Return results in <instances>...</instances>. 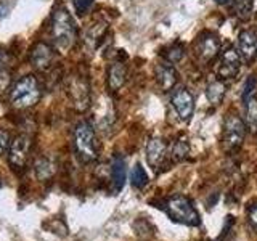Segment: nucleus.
Wrapping results in <instances>:
<instances>
[{"label": "nucleus", "instance_id": "nucleus-1", "mask_svg": "<svg viewBox=\"0 0 257 241\" xmlns=\"http://www.w3.org/2000/svg\"><path fill=\"white\" fill-rule=\"evenodd\" d=\"M52 34L60 53H68L77 40V26L68 8L56 7L52 16Z\"/></svg>", "mask_w": 257, "mask_h": 241}, {"label": "nucleus", "instance_id": "nucleus-2", "mask_svg": "<svg viewBox=\"0 0 257 241\" xmlns=\"http://www.w3.org/2000/svg\"><path fill=\"white\" fill-rule=\"evenodd\" d=\"M40 96H42L40 82H39V79L32 74H26L20 77L10 87V101L13 106L18 109L34 106L36 103H39Z\"/></svg>", "mask_w": 257, "mask_h": 241}, {"label": "nucleus", "instance_id": "nucleus-3", "mask_svg": "<svg viewBox=\"0 0 257 241\" xmlns=\"http://www.w3.org/2000/svg\"><path fill=\"white\" fill-rule=\"evenodd\" d=\"M161 207H163L167 212V215L177 223L196 227V225H199V222H201L196 207L193 206L191 199H188L187 196H182V195L171 196L164 203V206H161Z\"/></svg>", "mask_w": 257, "mask_h": 241}, {"label": "nucleus", "instance_id": "nucleus-4", "mask_svg": "<svg viewBox=\"0 0 257 241\" xmlns=\"http://www.w3.org/2000/svg\"><path fill=\"white\" fill-rule=\"evenodd\" d=\"M74 145L80 161L84 163H93L98 158V143H96V135L90 123L77 124L74 131Z\"/></svg>", "mask_w": 257, "mask_h": 241}, {"label": "nucleus", "instance_id": "nucleus-5", "mask_svg": "<svg viewBox=\"0 0 257 241\" xmlns=\"http://www.w3.org/2000/svg\"><path fill=\"white\" fill-rule=\"evenodd\" d=\"M244 120L236 114H230L223 124V145L227 150H236L244 142L246 137Z\"/></svg>", "mask_w": 257, "mask_h": 241}, {"label": "nucleus", "instance_id": "nucleus-6", "mask_svg": "<svg viewBox=\"0 0 257 241\" xmlns=\"http://www.w3.org/2000/svg\"><path fill=\"white\" fill-rule=\"evenodd\" d=\"M68 95L72 101V106L77 111H85L90 106V85L82 76H72L68 82Z\"/></svg>", "mask_w": 257, "mask_h": 241}, {"label": "nucleus", "instance_id": "nucleus-7", "mask_svg": "<svg viewBox=\"0 0 257 241\" xmlns=\"http://www.w3.org/2000/svg\"><path fill=\"white\" fill-rule=\"evenodd\" d=\"M31 150V139L28 135H18L8 147V163L13 169H23Z\"/></svg>", "mask_w": 257, "mask_h": 241}, {"label": "nucleus", "instance_id": "nucleus-8", "mask_svg": "<svg viewBox=\"0 0 257 241\" xmlns=\"http://www.w3.org/2000/svg\"><path fill=\"white\" fill-rule=\"evenodd\" d=\"M171 103L177 112V116L182 120H185V123H188L193 116V112H195V98H193L191 92H188L185 87L175 88L172 93Z\"/></svg>", "mask_w": 257, "mask_h": 241}, {"label": "nucleus", "instance_id": "nucleus-9", "mask_svg": "<svg viewBox=\"0 0 257 241\" xmlns=\"http://www.w3.org/2000/svg\"><path fill=\"white\" fill-rule=\"evenodd\" d=\"M55 60V50L45 44V42H37L31 50V64L39 71H47L53 64Z\"/></svg>", "mask_w": 257, "mask_h": 241}, {"label": "nucleus", "instance_id": "nucleus-10", "mask_svg": "<svg viewBox=\"0 0 257 241\" xmlns=\"http://www.w3.org/2000/svg\"><path fill=\"white\" fill-rule=\"evenodd\" d=\"M196 52L201 61H211L214 60L220 52V40L212 32H204L203 36H199Z\"/></svg>", "mask_w": 257, "mask_h": 241}, {"label": "nucleus", "instance_id": "nucleus-11", "mask_svg": "<svg viewBox=\"0 0 257 241\" xmlns=\"http://www.w3.org/2000/svg\"><path fill=\"white\" fill-rule=\"evenodd\" d=\"M238 52L246 63L254 61L257 56V34L255 31L246 29L238 36Z\"/></svg>", "mask_w": 257, "mask_h": 241}, {"label": "nucleus", "instance_id": "nucleus-12", "mask_svg": "<svg viewBox=\"0 0 257 241\" xmlns=\"http://www.w3.org/2000/svg\"><path fill=\"white\" fill-rule=\"evenodd\" d=\"M241 66V58L239 53L233 47H228L227 50L222 53L220 58V66H219V76L222 79H231L238 74Z\"/></svg>", "mask_w": 257, "mask_h": 241}, {"label": "nucleus", "instance_id": "nucleus-13", "mask_svg": "<svg viewBox=\"0 0 257 241\" xmlns=\"http://www.w3.org/2000/svg\"><path fill=\"white\" fill-rule=\"evenodd\" d=\"M156 80L159 87L163 88V90H172L177 84V79H179V74H177L175 68L172 64H167V63H163V64H158L156 69Z\"/></svg>", "mask_w": 257, "mask_h": 241}, {"label": "nucleus", "instance_id": "nucleus-14", "mask_svg": "<svg viewBox=\"0 0 257 241\" xmlns=\"http://www.w3.org/2000/svg\"><path fill=\"white\" fill-rule=\"evenodd\" d=\"M166 143L161 140V139H153L148 142L147 145V159H148V164L153 169H158L161 164L164 163L166 159Z\"/></svg>", "mask_w": 257, "mask_h": 241}, {"label": "nucleus", "instance_id": "nucleus-15", "mask_svg": "<svg viewBox=\"0 0 257 241\" xmlns=\"http://www.w3.org/2000/svg\"><path fill=\"white\" fill-rule=\"evenodd\" d=\"M127 80V68L124 63L116 61L108 68V87L111 92H117Z\"/></svg>", "mask_w": 257, "mask_h": 241}, {"label": "nucleus", "instance_id": "nucleus-16", "mask_svg": "<svg viewBox=\"0 0 257 241\" xmlns=\"http://www.w3.org/2000/svg\"><path fill=\"white\" fill-rule=\"evenodd\" d=\"M111 179H112V185H114V190L119 191L124 187L125 183V163L124 159L116 158L114 163H112L111 167Z\"/></svg>", "mask_w": 257, "mask_h": 241}, {"label": "nucleus", "instance_id": "nucleus-17", "mask_svg": "<svg viewBox=\"0 0 257 241\" xmlns=\"http://www.w3.org/2000/svg\"><path fill=\"white\" fill-rule=\"evenodd\" d=\"M225 92H227V87H225L222 80H212L206 88V96L211 104H220L225 96Z\"/></svg>", "mask_w": 257, "mask_h": 241}, {"label": "nucleus", "instance_id": "nucleus-18", "mask_svg": "<svg viewBox=\"0 0 257 241\" xmlns=\"http://www.w3.org/2000/svg\"><path fill=\"white\" fill-rule=\"evenodd\" d=\"M34 171H36V175H37V179H39V180H48V179H50V177L55 174L56 167H55V164H53V161H52V159H48V158H40V159L36 161Z\"/></svg>", "mask_w": 257, "mask_h": 241}, {"label": "nucleus", "instance_id": "nucleus-19", "mask_svg": "<svg viewBox=\"0 0 257 241\" xmlns=\"http://www.w3.org/2000/svg\"><path fill=\"white\" fill-rule=\"evenodd\" d=\"M246 127L252 134H257V96H251L246 101V117H244Z\"/></svg>", "mask_w": 257, "mask_h": 241}, {"label": "nucleus", "instance_id": "nucleus-20", "mask_svg": "<svg viewBox=\"0 0 257 241\" xmlns=\"http://www.w3.org/2000/svg\"><path fill=\"white\" fill-rule=\"evenodd\" d=\"M254 0H233V12L239 20H247L252 12Z\"/></svg>", "mask_w": 257, "mask_h": 241}, {"label": "nucleus", "instance_id": "nucleus-21", "mask_svg": "<svg viewBox=\"0 0 257 241\" xmlns=\"http://www.w3.org/2000/svg\"><path fill=\"white\" fill-rule=\"evenodd\" d=\"M190 153V145L185 140H175L171 147V156L174 161H183Z\"/></svg>", "mask_w": 257, "mask_h": 241}, {"label": "nucleus", "instance_id": "nucleus-22", "mask_svg": "<svg viewBox=\"0 0 257 241\" xmlns=\"http://www.w3.org/2000/svg\"><path fill=\"white\" fill-rule=\"evenodd\" d=\"M131 182L135 188H143L145 185L148 183V175L145 172V169L142 167V164H135L132 172H131Z\"/></svg>", "mask_w": 257, "mask_h": 241}, {"label": "nucleus", "instance_id": "nucleus-23", "mask_svg": "<svg viewBox=\"0 0 257 241\" xmlns=\"http://www.w3.org/2000/svg\"><path fill=\"white\" fill-rule=\"evenodd\" d=\"M183 55H185V48H183L182 44H174V45L167 47L166 50H164V58L169 63H172V64L179 63L183 58Z\"/></svg>", "mask_w": 257, "mask_h": 241}, {"label": "nucleus", "instance_id": "nucleus-24", "mask_svg": "<svg viewBox=\"0 0 257 241\" xmlns=\"http://www.w3.org/2000/svg\"><path fill=\"white\" fill-rule=\"evenodd\" d=\"M104 31H106V24L104 23H100V24H95V26H92L90 29H88L87 36H85V40L87 44H92L93 47L100 42V39L103 37Z\"/></svg>", "mask_w": 257, "mask_h": 241}, {"label": "nucleus", "instance_id": "nucleus-25", "mask_svg": "<svg viewBox=\"0 0 257 241\" xmlns=\"http://www.w3.org/2000/svg\"><path fill=\"white\" fill-rule=\"evenodd\" d=\"M255 88H257V80L254 76H249L246 84H244V88H243V93H241V96H243V100L247 101L251 96L255 95Z\"/></svg>", "mask_w": 257, "mask_h": 241}, {"label": "nucleus", "instance_id": "nucleus-26", "mask_svg": "<svg viewBox=\"0 0 257 241\" xmlns=\"http://www.w3.org/2000/svg\"><path fill=\"white\" fill-rule=\"evenodd\" d=\"M72 2H74L76 10H77L80 15H84L85 12L90 10V7L93 5L95 0H72Z\"/></svg>", "mask_w": 257, "mask_h": 241}, {"label": "nucleus", "instance_id": "nucleus-27", "mask_svg": "<svg viewBox=\"0 0 257 241\" xmlns=\"http://www.w3.org/2000/svg\"><path fill=\"white\" fill-rule=\"evenodd\" d=\"M10 134H8L7 131H0V156L4 155V153L8 150V147H10Z\"/></svg>", "mask_w": 257, "mask_h": 241}, {"label": "nucleus", "instance_id": "nucleus-28", "mask_svg": "<svg viewBox=\"0 0 257 241\" xmlns=\"http://www.w3.org/2000/svg\"><path fill=\"white\" fill-rule=\"evenodd\" d=\"M249 222H251V225L257 230V204L251 207V211H249Z\"/></svg>", "mask_w": 257, "mask_h": 241}, {"label": "nucleus", "instance_id": "nucleus-29", "mask_svg": "<svg viewBox=\"0 0 257 241\" xmlns=\"http://www.w3.org/2000/svg\"><path fill=\"white\" fill-rule=\"evenodd\" d=\"M5 64H7V53H5V50H2V48H0V72L4 71Z\"/></svg>", "mask_w": 257, "mask_h": 241}, {"label": "nucleus", "instance_id": "nucleus-30", "mask_svg": "<svg viewBox=\"0 0 257 241\" xmlns=\"http://www.w3.org/2000/svg\"><path fill=\"white\" fill-rule=\"evenodd\" d=\"M7 13H8V7L4 5V4H0V18H4Z\"/></svg>", "mask_w": 257, "mask_h": 241}, {"label": "nucleus", "instance_id": "nucleus-31", "mask_svg": "<svg viewBox=\"0 0 257 241\" xmlns=\"http://www.w3.org/2000/svg\"><path fill=\"white\" fill-rule=\"evenodd\" d=\"M217 4H220V5H225V4H228V0H215Z\"/></svg>", "mask_w": 257, "mask_h": 241}, {"label": "nucleus", "instance_id": "nucleus-32", "mask_svg": "<svg viewBox=\"0 0 257 241\" xmlns=\"http://www.w3.org/2000/svg\"><path fill=\"white\" fill-rule=\"evenodd\" d=\"M0 188H2V180H0Z\"/></svg>", "mask_w": 257, "mask_h": 241}]
</instances>
